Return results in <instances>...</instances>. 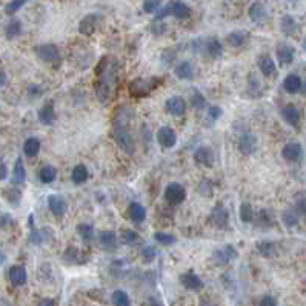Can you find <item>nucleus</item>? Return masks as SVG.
<instances>
[{"mask_svg": "<svg viewBox=\"0 0 306 306\" xmlns=\"http://www.w3.org/2000/svg\"><path fill=\"white\" fill-rule=\"evenodd\" d=\"M117 82V71L116 63L109 57H105L97 68V83H96V94L102 103H106L109 100L114 86Z\"/></svg>", "mask_w": 306, "mask_h": 306, "instance_id": "1", "label": "nucleus"}, {"mask_svg": "<svg viewBox=\"0 0 306 306\" xmlns=\"http://www.w3.org/2000/svg\"><path fill=\"white\" fill-rule=\"evenodd\" d=\"M128 125L130 123H112V136L120 149L131 156L134 152V138L131 137Z\"/></svg>", "mask_w": 306, "mask_h": 306, "instance_id": "2", "label": "nucleus"}, {"mask_svg": "<svg viewBox=\"0 0 306 306\" xmlns=\"http://www.w3.org/2000/svg\"><path fill=\"white\" fill-rule=\"evenodd\" d=\"M160 79L149 77V79H136L130 83V93L133 97H146L159 86Z\"/></svg>", "mask_w": 306, "mask_h": 306, "instance_id": "3", "label": "nucleus"}, {"mask_svg": "<svg viewBox=\"0 0 306 306\" xmlns=\"http://www.w3.org/2000/svg\"><path fill=\"white\" fill-rule=\"evenodd\" d=\"M186 199V189L180 183H170L165 189V200H167L171 206H177Z\"/></svg>", "mask_w": 306, "mask_h": 306, "instance_id": "4", "label": "nucleus"}, {"mask_svg": "<svg viewBox=\"0 0 306 306\" xmlns=\"http://www.w3.org/2000/svg\"><path fill=\"white\" fill-rule=\"evenodd\" d=\"M209 222L219 229H226L229 226V212L223 203H215L209 214Z\"/></svg>", "mask_w": 306, "mask_h": 306, "instance_id": "5", "label": "nucleus"}, {"mask_svg": "<svg viewBox=\"0 0 306 306\" xmlns=\"http://www.w3.org/2000/svg\"><path fill=\"white\" fill-rule=\"evenodd\" d=\"M234 257H237V251L233 245H225L212 252V262L219 266L228 265Z\"/></svg>", "mask_w": 306, "mask_h": 306, "instance_id": "6", "label": "nucleus"}, {"mask_svg": "<svg viewBox=\"0 0 306 306\" xmlns=\"http://www.w3.org/2000/svg\"><path fill=\"white\" fill-rule=\"evenodd\" d=\"M275 54H277V59L280 62V65H289V63L294 62V57H296V48L286 43V42H280L275 48Z\"/></svg>", "mask_w": 306, "mask_h": 306, "instance_id": "7", "label": "nucleus"}, {"mask_svg": "<svg viewBox=\"0 0 306 306\" xmlns=\"http://www.w3.org/2000/svg\"><path fill=\"white\" fill-rule=\"evenodd\" d=\"M238 149L243 156H252L257 151V137L252 133H243L238 138Z\"/></svg>", "mask_w": 306, "mask_h": 306, "instance_id": "8", "label": "nucleus"}, {"mask_svg": "<svg viewBox=\"0 0 306 306\" xmlns=\"http://www.w3.org/2000/svg\"><path fill=\"white\" fill-rule=\"evenodd\" d=\"M35 51V56L45 60V62H56L60 59V53H59V48L53 43H43V45H39L34 48Z\"/></svg>", "mask_w": 306, "mask_h": 306, "instance_id": "9", "label": "nucleus"}, {"mask_svg": "<svg viewBox=\"0 0 306 306\" xmlns=\"http://www.w3.org/2000/svg\"><path fill=\"white\" fill-rule=\"evenodd\" d=\"M202 53H205L211 59H219L223 54V46L217 37H209L202 43Z\"/></svg>", "mask_w": 306, "mask_h": 306, "instance_id": "10", "label": "nucleus"}, {"mask_svg": "<svg viewBox=\"0 0 306 306\" xmlns=\"http://www.w3.org/2000/svg\"><path fill=\"white\" fill-rule=\"evenodd\" d=\"M214 151L212 148L206 146V145H202L196 149L194 152V160L199 163V165H203V167L206 168H211L214 165Z\"/></svg>", "mask_w": 306, "mask_h": 306, "instance_id": "11", "label": "nucleus"}, {"mask_svg": "<svg viewBox=\"0 0 306 306\" xmlns=\"http://www.w3.org/2000/svg\"><path fill=\"white\" fill-rule=\"evenodd\" d=\"M48 208L53 212L56 217H62L63 214L68 211V202L63 199L62 196H49L48 197Z\"/></svg>", "mask_w": 306, "mask_h": 306, "instance_id": "12", "label": "nucleus"}, {"mask_svg": "<svg viewBox=\"0 0 306 306\" xmlns=\"http://www.w3.org/2000/svg\"><path fill=\"white\" fill-rule=\"evenodd\" d=\"M157 140L163 148H172L177 143V133L171 126H162L157 131Z\"/></svg>", "mask_w": 306, "mask_h": 306, "instance_id": "13", "label": "nucleus"}, {"mask_svg": "<svg viewBox=\"0 0 306 306\" xmlns=\"http://www.w3.org/2000/svg\"><path fill=\"white\" fill-rule=\"evenodd\" d=\"M180 283H182L186 289H189V291H196V292L202 291L203 286H205V283H203V280H202L197 274H194V272H185V274H182V275H180Z\"/></svg>", "mask_w": 306, "mask_h": 306, "instance_id": "14", "label": "nucleus"}, {"mask_svg": "<svg viewBox=\"0 0 306 306\" xmlns=\"http://www.w3.org/2000/svg\"><path fill=\"white\" fill-rule=\"evenodd\" d=\"M167 111L170 114H172V116H177V117L183 116L185 111H186V102H185V99L180 97V96L170 97L167 100Z\"/></svg>", "mask_w": 306, "mask_h": 306, "instance_id": "15", "label": "nucleus"}, {"mask_svg": "<svg viewBox=\"0 0 306 306\" xmlns=\"http://www.w3.org/2000/svg\"><path fill=\"white\" fill-rule=\"evenodd\" d=\"M174 74L177 75V79H180V80H191V79H194L196 68H194V65L191 62L183 60V62L177 63V65H175Z\"/></svg>", "mask_w": 306, "mask_h": 306, "instance_id": "16", "label": "nucleus"}, {"mask_svg": "<svg viewBox=\"0 0 306 306\" xmlns=\"http://www.w3.org/2000/svg\"><path fill=\"white\" fill-rule=\"evenodd\" d=\"M259 69L260 72L265 75L268 79H275L277 77V67H275V62L272 60V57L270 56H262L259 59Z\"/></svg>", "mask_w": 306, "mask_h": 306, "instance_id": "17", "label": "nucleus"}, {"mask_svg": "<svg viewBox=\"0 0 306 306\" xmlns=\"http://www.w3.org/2000/svg\"><path fill=\"white\" fill-rule=\"evenodd\" d=\"M9 280H11V283L14 285V286H23L25 283H27V270H25L23 266L20 265H14V266H11L9 268Z\"/></svg>", "mask_w": 306, "mask_h": 306, "instance_id": "18", "label": "nucleus"}, {"mask_svg": "<svg viewBox=\"0 0 306 306\" xmlns=\"http://www.w3.org/2000/svg\"><path fill=\"white\" fill-rule=\"evenodd\" d=\"M99 23V16L97 14H88L86 17H83L79 23V33L83 35H91Z\"/></svg>", "mask_w": 306, "mask_h": 306, "instance_id": "19", "label": "nucleus"}, {"mask_svg": "<svg viewBox=\"0 0 306 306\" xmlns=\"http://www.w3.org/2000/svg\"><path fill=\"white\" fill-rule=\"evenodd\" d=\"M99 241L103 249L106 251H114L117 248V236L114 231H108V229H105V231H100L99 233Z\"/></svg>", "mask_w": 306, "mask_h": 306, "instance_id": "20", "label": "nucleus"}, {"mask_svg": "<svg viewBox=\"0 0 306 306\" xmlns=\"http://www.w3.org/2000/svg\"><path fill=\"white\" fill-rule=\"evenodd\" d=\"M254 222H256V226L262 228V229H268L274 225V215L271 214L270 209H260L257 214L254 212Z\"/></svg>", "mask_w": 306, "mask_h": 306, "instance_id": "21", "label": "nucleus"}, {"mask_svg": "<svg viewBox=\"0 0 306 306\" xmlns=\"http://www.w3.org/2000/svg\"><path fill=\"white\" fill-rule=\"evenodd\" d=\"M283 88H285V91L289 93V94H297V93H300L302 88H303L300 75H297V74H288L286 77H285V80H283Z\"/></svg>", "mask_w": 306, "mask_h": 306, "instance_id": "22", "label": "nucleus"}, {"mask_svg": "<svg viewBox=\"0 0 306 306\" xmlns=\"http://www.w3.org/2000/svg\"><path fill=\"white\" fill-rule=\"evenodd\" d=\"M37 117H39V122L45 126H51L56 120V112H54V106L53 103H46L43 105L39 112H37Z\"/></svg>", "mask_w": 306, "mask_h": 306, "instance_id": "23", "label": "nucleus"}, {"mask_svg": "<svg viewBox=\"0 0 306 306\" xmlns=\"http://www.w3.org/2000/svg\"><path fill=\"white\" fill-rule=\"evenodd\" d=\"M53 238V231H49V229H33V231L30 233V237L28 240L31 241L33 245H43L46 243L48 240Z\"/></svg>", "mask_w": 306, "mask_h": 306, "instance_id": "24", "label": "nucleus"}, {"mask_svg": "<svg viewBox=\"0 0 306 306\" xmlns=\"http://www.w3.org/2000/svg\"><path fill=\"white\" fill-rule=\"evenodd\" d=\"M282 117L285 119L286 123H289L291 126H294V128H297L299 123H300V111L294 105H286L282 109Z\"/></svg>", "mask_w": 306, "mask_h": 306, "instance_id": "25", "label": "nucleus"}, {"mask_svg": "<svg viewBox=\"0 0 306 306\" xmlns=\"http://www.w3.org/2000/svg\"><path fill=\"white\" fill-rule=\"evenodd\" d=\"M248 14H249V19L252 22H263L266 17H268V11L265 8V5L262 2H254L251 6H249V11H248Z\"/></svg>", "mask_w": 306, "mask_h": 306, "instance_id": "26", "label": "nucleus"}, {"mask_svg": "<svg viewBox=\"0 0 306 306\" xmlns=\"http://www.w3.org/2000/svg\"><path fill=\"white\" fill-rule=\"evenodd\" d=\"M170 9H171V14L175 17V19H188L191 16V8L180 2V0H175V2H171L170 3Z\"/></svg>", "mask_w": 306, "mask_h": 306, "instance_id": "27", "label": "nucleus"}, {"mask_svg": "<svg viewBox=\"0 0 306 306\" xmlns=\"http://www.w3.org/2000/svg\"><path fill=\"white\" fill-rule=\"evenodd\" d=\"M282 156L288 162H297L302 156V146L299 143H286L282 149Z\"/></svg>", "mask_w": 306, "mask_h": 306, "instance_id": "28", "label": "nucleus"}, {"mask_svg": "<svg viewBox=\"0 0 306 306\" xmlns=\"http://www.w3.org/2000/svg\"><path fill=\"white\" fill-rule=\"evenodd\" d=\"M63 260H65L67 263L69 265H79V263H85L86 257L83 256V254L74 246H68L67 251L63 252Z\"/></svg>", "mask_w": 306, "mask_h": 306, "instance_id": "29", "label": "nucleus"}, {"mask_svg": "<svg viewBox=\"0 0 306 306\" xmlns=\"http://www.w3.org/2000/svg\"><path fill=\"white\" fill-rule=\"evenodd\" d=\"M128 212H130V217L134 223H142L146 219V209L137 202L131 203L130 208H128Z\"/></svg>", "mask_w": 306, "mask_h": 306, "instance_id": "30", "label": "nucleus"}, {"mask_svg": "<svg viewBox=\"0 0 306 306\" xmlns=\"http://www.w3.org/2000/svg\"><path fill=\"white\" fill-rule=\"evenodd\" d=\"M3 197L11 206H19L22 202V189L19 186H11L3 191Z\"/></svg>", "mask_w": 306, "mask_h": 306, "instance_id": "31", "label": "nucleus"}, {"mask_svg": "<svg viewBox=\"0 0 306 306\" xmlns=\"http://www.w3.org/2000/svg\"><path fill=\"white\" fill-rule=\"evenodd\" d=\"M280 30L285 35H294L297 31V22L292 16H283L280 19Z\"/></svg>", "mask_w": 306, "mask_h": 306, "instance_id": "32", "label": "nucleus"}, {"mask_svg": "<svg viewBox=\"0 0 306 306\" xmlns=\"http://www.w3.org/2000/svg\"><path fill=\"white\" fill-rule=\"evenodd\" d=\"M39 151H40V142H39V138L30 137V138L25 140V143H23V152H25V156H27V157H35L37 154H39Z\"/></svg>", "mask_w": 306, "mask_h": 306, "instance_id": "33", "label": "nucleus"}, {"mask_svg": "<svg viewBox=\"0 0 306 306\" xmlns=\"http://www.w3.org/2000/svg\"><path fill=\"white\" fill-rule=\"evenodd\" d=\"M248 39V35L246 33L243 31H233V33H229L226 35V42L229 46H233V48H240V46H243L245 42Z\"/></svg>", "mask_w": 306, "mask_h": 306, "instance_id": "34", "label": "nucleus"}, {"mask_svg": "<svg viewBox=\"0 0 306 306\" xmlns=\"http://www.w3.org/2000/svg\"><path fill=\"white\" fill-rule=\"evenodd\" d=\"M25 180H27V171H25V167H23V162L22 159L19 157L16 160V165H14V171H12V178L11 182L14 185H22Z\"/></svg>", "mask_w": 306, "mask_h": 306, "instance_id": "35", "label": "nucleus"}, {"mask_svg": "<svg viewBox=\"0 0 306 306\" xmlns=\"http://www.w3.org/2000/svg\"><path fill=\"white\" fill-rule=\"evenodd\" d=\"M71 178L75 185H82L88 180V170L85 165H75L71 172Z\"/></svg>", "mask_w": 306, "mask_h": 306, "instance_id": "36", "label": "nucleus"}, {"mask_svg": "<svg viewBox=\"0 0 306 306\" xmlns=\"http://www.w3.org/2000/svg\"><path fill=\"white\" fill-rule=\"evenodd\" d=\"M282 220L285 223V226L288 228H294L299 225V212L296 208H286L282 214Z\"/></svg>", "mask_w": 306, "mask_h": 306, "instance_id": "37", "label": "nucleus"}, {"mask_svg": "<svg viewBox=\"0 0 306 306\" xmlns=\"http://www.w3.org/2000/svg\"><path fill=\"white\" fill-rule=\"evenodd\" d=\"M57 177V170L54 167H51V165H45V167L39 171V178L42 183H53Z\"/></svg>", "mask_w": 306, "mask_h": 306, "instance_id": "38", "label": "nucleus"}, {"mask_svg": "<svg viewBox=\"0 0 306 306\" xmlns=\"http://www.w3.org/2000/svg\"><path fill=\"white\" fill-rule=\"evenodd\" d=\"M248 93L252 97H257V96L262 94V83H260L259 77L254 72H251L248 75Z\"/></svg>", "mask_w": 306, "mask_h": 306, "instance_id": "39", "label": "nucleus"}, {"mask_svg": "<svg viewBox=\"0 0 306 306\" xmlns=\"http://www.w3.org/2000/svg\"><path fill=\"white\" fill-rule=\"evenodd\" d=\"M189 100H191V105H193L194 109H197V111H203L206 106V99L199 91V89H193V91H191Z\"/></svg>", "mask_w": 306, "mask_h": 306, "instance_id": "40", "label": "nucleus"}, {"mask_svg": "<svg viewBox=\"0 0 306 306\" xmlns=\"http://www.w3.org/2000/svg\"><path fill=\"white\" fill-rule=\"evenodd\" d=\"M22 34V22L14 19V20H11L8 23V27L5 30V35H6V39L12 40V39H16V37H19Z\"/></svg>", "mask_w": 306, "mask_h": 306, "instance_id": "41", "label": "nucleus"}, {"mask_svg": "<svg viewBox=\"0 0 306 306\" xmlns=\"http://www.w3.org/2000/svg\"><path fill=\"white\" fill-rule=\"evenodd\" d=\"M259 248V252H260V256L266 257V259H271L275 256V243H272V241H262V243L257 245Z\"/></svg>", "mask_w": 306, "mask_h": 306, "instance_id": "42", "label": "nucleus"}, {"mask_svg": "<svg viewBox=\"0 0 306 306\" xmlns=\"http://www.w3.org/2000/svg\"><path fill=\"white\" fill-rule=\"evenodd\" d=\"M77 233L83 241H93L94 238V226L89 223H80L77 226Z\"/></svg>", "mask_w": 306, "mask_h": 306, "instance_id": "43", "label": "nucleus"}, {"mask_svg": "<svg viewBox=\"0 0 306 306\" xmlns=\"http://www.w3.org/2000/svg\"><path fill=\"white\" fill-rule=\"evenodd\" d=\"M240 219L243 223H251L254 219V208L251 203H241L240 205Z\"/></svg>", "mask_w": 306, "mask_h": 306, "instance_id": "44", "label": "nucleus"}, {"mask_svg": "<svg viewBox=\"0 0 306 306\" xmlns=\"http://www.w3.org/2000/svg\"><path fill=\"white\" fill-rule=\"evenodd\" d=\"M111 302L117 306H128L130 305V297L125 291H114L111 296Z\"/></svg>", "mask_w": 306, "mask_h": 306, "instance_id": "45", "label": "nucleus"}, {"mask_svg": "<svg viewBox=\"0 0 306 306\" xmlns=\"http://www.w3.org/2000/svg\"><path fill=\"white\" fill-rule=\"evenodd\" d=\"M175 57H177V51L175 48H168V49H165L162 56H160V62L163 63L165 67H171L172 63L175 62Z\"/></svg>", "mask_w": 306, "mask_h": 306, "instance_id": "46", "label": "nucleus"}, {"mask_svg": "<svg viewBox=\"0 0 306 306\" xmlns=\"http://www.w3.org/2000/svg\"><path fill=\"white\" fill-rule=\"evenodd\" d=\"M30 2V0H11V2L5 6V12L8 16H12V14H16V12L23 6V5H27Z\"/></svg>", "mask_w": 306, "mask_h": 306, "instance_id": "47", "label": "nucleus"}, {"mask_svg": "<svg viewBox=\"0 0 306 306\" xmlns=\"http://www.w3.org/2000/svg\"><path fill=\"white\" fill-rule=\"evenodd\" d=\"M154 238L159 241L160 245L163 246H171L172 243H175V237L168 234V233H156L154 234Z\"/></svg>", "mask_w": 306, "mask_h": 306, "instance_id": "48", "label": "nucleus"}, {"mask_svg": "<svg viewBox=\"0 0 306 306\" xmlns=\"http://www.w3.org/2000/svg\"><path fill=\"white\" fill-rule=\"evenodd\" d=\"M123 241H125V245H134L138 241V234L136 231H133V229H125Z\"/></svg>", "mask_w": 306, "mask_h": 306, "instance_id": "49", "label": "nucleus"}, {"mask_svg": "<svg viewBox=\"0 0 306 306\" xmlns=\"http://www.w3.org/2000/svg\"><path fill=\"white\" fill-rule=\"evenodd\" d=\"M142 257L145 262H152L156 257H157V251L154 246H145L143 251H142Z\"/></svg>", "mask_w": 306, "mask_h": 306, "instance_id": "50", "label": "nucleus"}, {"mask_svg": "<svg viewBox=\"0 0 306 306\" xmlns=\"http://www.w3.org/2000/svg\"><path fill=\"white\" fill-rule=\"evenodd\" d=\"M160 5H162V2L160 0H145L143 2V9H145V12H156L159 8H160Z\"/></svg>", "mask_w": 306, "mask_h": 306, "instance_id": "51", "label": "nucleus"}, {"mask_svg": "<svg viewBox=\"0 0 306 306\" xmlns=\"http://www.w3.org/2000/svg\"><path fill=\"white\" fill-rule=\"evenodd\" d=\"M200 193H202V196H205V197H209V196H212V185H211V182L209 180H203L202 183H200Z\"/></svg>", "mask_w": 306, "mask_h": 306, "instance_id": "52", "label": "nucleus"}, {"mask_svg": "<svg viewBox=\"0 0 306 306\" xmlns=\"http://www.w3.org/2000/svg\"><path fill=\"white\" fill-rule=\"evenodd\" d=\"M171 14V9H170V5H165L163 8H159L157 11H156V22H160V20H163L165 17H168Z\"/></svg>", "mask_w": 306, "mask_h": 306, "instance_id": "53", "label": "nucleus"}, {"mask_svg": "<svg viewBox=\"0 0 306 306\" xmlns=\"http://www.w3.org/2000/svg\"><path fill=\"white\" fill-rule=\"evenodd\" d=\"M222 114H223V109H222L220 106H209V109H208V117H209L211 120H217V119H220V117H222Z\"/></svg>", "mask_w": 306, "mask_h": 306, "instance_id": "54", "label": "nucleus"}, {"mask_svg": "<svg viewBox=\"0 0 306 306\" xmlns=\"http://www.w3.org/2000/svg\"><path fill=\"white\" fill-rule=\"evenodd\" d=\"M260 305H262V306H275V305H277V300H275L272 296H265V297L260 300Z\"/></svg>", "mask_w": 306, "mask_h": 306, "instance_id": "55", "label": "nucleus"}, {"mask_svg": "<svg viewBox=\"0 0 306 306\" xmlns=\"http://www.w3.org/2000/svg\"><path fill=\"white\" fill-rule=\"evenodd\" d=\"M8 177V168H6V163L3 162V159L0 157V180H5Z\"/></svg>", "mask_w": 306, "mask_h": 306, "instance_id": "56", "label": "nucleus"}, {"mask_svg": "<svg viewBox=\"0 0 306 306\" xmlns=\"http://www.w3.org/2000/svg\"><path fill=\"white\" fill-rule=\"evenodd\" d=\"M296 209H297V212H299V214H305V197H303V194L297 199Z\"/></svg>", "mask_w": 306, "mask_h": 306, "instance_id": "57", "label": "nucleus"}, {"mask_svg": "<svg viewBox=\"0 0 306 306\" xmlns=\"http://www.w3.org/2000/svg\"><path fill=\"white\" fill-rule=\"evenodd\" d=\"M5 83H6V72L2 67H0V86H3Z\"/></svg>", "mask_w": 306, "mask_h": 306, "instance_id": "58", "label": "nucleus"}, {"mask_svg": "<svg viewBox=\"0 0 306 306\" xmlns=\"http://www.w3.org/2000/svg\"><path fill=\"white\" fill-rule=\"evenodd\" d=\"M28 91H30L31 96H40V94H42V89H35V86H33V85L30 86Z\"/></svg>", "mask_w": 306, "mask_h": 306, "instance_id": "59", "label": "nucleus"}, {"mask_svg": "<svg viewBox=\"0 0 306 306\" xmlns=\"http://www.w3.org/2000/svg\"><path fill=\"white\" fill-rule=\"evenodd\" d=\"M5 260H6V256H5V254H3L2 251H0V266H2V265L5 263Z\"/></svg>", "mask_w": 306, "mask_h": 306, "instance_id": "60", "label": "nucleus"}, {"mask_svg": "<svg viewBox=\"0 0 306 306\" xmlns=\"http://www.w3.org/2000/svg\"><path fill=\"white\" fill-rule=\"evenodd\" d=\"M39 305H54V300H39Z\"/></svg>", "mask_w": 306, "mask_h": 306, "instance_id": "61", "label": "nucleus"}]
</instances>
